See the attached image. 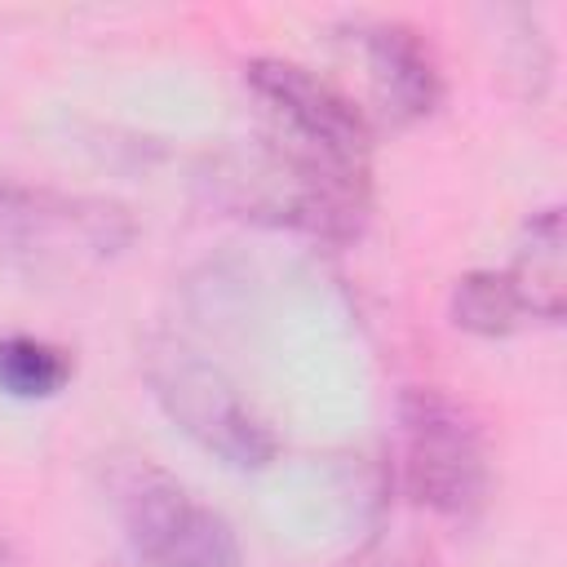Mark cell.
<instances>
[{
    "label": "cell",
    "instance_id": "cell-5",
    "mask_svg": "<svg viewBox=\"0 0 567 567\" xmlns=\"http://www.w3.org/2000/svg\"><path fill=\"white\" fill-rule=\"evenodd\" d=\"M252 97L266 106V128L350 168H368L372 159V124L368 115L323 75L301 62L257 58L244 71Z\"/></svg>",
    "mask_w": 567,
    "mask_h": 567
},
{
    "label": "cell",
    "instance_id": "cell-7",
    "mask_svg": "<svg viewBox=\"0 0 567 567\" xmlns=\"http://www.w3.org/2000/svg\"><path fill=\"white\" fill-rule=\"evenodd\" d=\"M532 323H563L567 315V266H563V208L549 204L523 221L514 261L505 266Z\"/></svg>",
    "mask_w": 567,
    "mask_h": 567
},
{
    "label": "cell",
    "instance_id": "cell-9",
    "mask_svg": "<svg viewBox=\"0 0 567 567\" xmlns=\"http://www.w3.org/2000/svg\"><path fill=\"white\" fill-rule=\"evenodd\" d=\"M71 377H75L71 350L31 332L0 337V390L9 399H53L71 385Z\"/></svg>",
    "mask_w": 567,
    "mask_h": 567
},
{
    "label": "cell",
    "instance_id": "cell-10",
    "mask_svg": "<svg viewBox=\"0 0 567 567\" xmlns=\"http://www.w3.org/2000/svg\"><path fill=\"white\" fill-rule=\"evenodd\" d=\"M346 567H421V554L408 549V545H385V540H372L368 549H359Z\"/></svg>",
    "mask_w": 567,
    "mask_h": 567
},
{
    "label": "cell",
    "instance_id": "cell-11",
    "mask_svg": "<svg viewBox=\"0 0 567 567\" xmlns=\"http://www.w3.org/2000/svg\"><path fill=\"white\" fill-rule=\"evenodd\" d=\"M0 567H27V563H22V554L13 545H0Z\"/></svg>",
    "mask_w": 567,
    "mask_h": 567
},
{
    "label": "cell",
    "instance_id": "cell-6",
    "mask_svg": "<svg viewBox=\"0 0 567 567\" xmlns=\"http://www.w3.org/2000/svg\"><path fill=\"white\" fill-rule=\"evenodd\" d=\"M346 40L359 49L372 102L385 124L408 128L439 111L443 71L430 40L399 18H354L346 22Z\"/></svg>",
    "mask_w": 567,
    "mask_h": 567
},
{
    "label": "cell",
    "instance_id": "cell-8",
    "mask_svg": "<svg viewBox=\"0 0 567 567\" xmlns=\"http://www.w3.org/2000/svg\"><path fill=\"white\" fill-rule=\"evenodd\" d=\"M447 315L461 332H474V337H509L518 332L523 323H532L518 288L509 284L505 270H470L452 284V301H447Z\"/></svg>",
    "mask_w": 567,
    "mask_h": 567
},
{
    "label": "cell",
    "instance_id": "cell-3",
    "mask_svg": "<svg viewBox=\"0 0 567 567\" xmlns=\"http://www.w3.org/2000/svg\"><path fill=\"white\" fill-rule=\"evenodd\" d=\"M146 385L164 416L230 470H261L275 456L270 430L239 399L235 381L190 341L155 337L142 354Z\"/></svg>",
    "mask_w": 567,
    "mask_h": 567
},
{
    "label": "cell",
    "instance_id": "cell-1",
    "mask_svg": "<svg viewBox=\"0 0 567 567\" xmlns=\"http://www.w3.org/2000/svg\"><path fill=\"white\" fill-rule=\"evenodd\" d=\"M399 470L416 505L474 523L492 496V447L478 416L434 385L399 394Z\"/></svg>",
    "mask_w": 567,
    "mask_h": 567
},
{
    "label": "cell",
    "instance_id": "cell-2",
    "mask_svg": "<svg viewBox=\"0 0 567 567\" xmlns=\"http://www.w3.org/2000/svg\"><path fill=\"white\" fill-rule=\"evenodd\" d=\"M133 213L102 195L53 186H0V257L35 279L102 266L133 244Z\"/></svg>",
    "mask_w": 567,
    "mask_h": 567
},
{
    "label": "cell",
    "instance_id": "cell-4",
    "mask_svg": "<svg viewBox=\"0 0 567 567\" xmlns=\"http://www.w3.org/2000/svg\"><path fill=\"white\" fill-rule=\"evenodd\" d=\"M115 514L142 567H239L235 527L186 483L151 461H124L111 474Z\"/></svg>",
    "mask_w": 567,
    "mask_h": 567
}]
</instances>
